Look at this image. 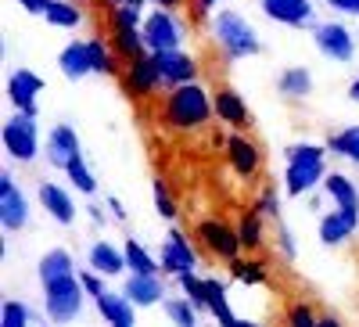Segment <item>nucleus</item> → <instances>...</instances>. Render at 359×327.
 <instances>
[{"label": "nucleus", "instance_id": "obj_1", "mask_svg": "<svg viewBox=\"0 0 359 327\" xmlns=\"http://www.w3.org/2000/svg\"><path fill=\"white\" fill-rule=\"evenodd\" d=\"M212 112H216L212 108V94H208L201 83H180L162 98L158 119H162V126L172 130V133H194V130L208 126Z\"/></svg>", "mask_w": 359, "mask_h": 327}, {"label": "nucleus", "instance_id": "obj_2", "mask_svg": "<svg viewBox=\"0 0 359 327\" xmlns=\"http://www.w3.org/2000/svg\"><path fill=\"white\" fill-rule=\"evenodd\" d=\"M284 155H287V169H284V191L287 194L298 198V194H309L316 184H323L327 147H320V144H291Z\"/></svg>", "mask_w": 359, "mask_h": 327}, {"label": "nucleus", "instance_id": "obj_3", "mask_svg": "<svg viewBox=\"0 0 359 327\" xmlns=\"http://www.w3.org/2000/svg\"><path fill=\"white\" fill-rule=\"evenodd\" d=\"M212 40L216 47L226 54V62H237V58H252L262 51L259 33L252 29V22L237 11H219L212 18Z\"/></svg>", "mask_w": 359, "mask_h": 327}, {"label": "nucleus", "instance_id": "obj_4", "mask_svg": "<svg viewBox=\"0 0 359 327\" xmlns=\"http://www.w3.org/2000/svg\"><path fill=\"white\" fill-rule=\"evenodd\" d=\"M83 281L76 274L69 277H57L50 284H43V309L54 323H72L83 309Z\"/></svg>", "mask_w": 359, "mask_h": 327}, {"label": "nucleus", "instance_id": "obj_5", "mask_svg": "<svg viewBox=\"0 0 359 327\" xmlns=\"http://www.w3.org/2000/svg\"><path fill=\"white\" fill-rule=\"evenodd\" d=\"M140 33H144V44H147V51H151V54H158V51H184L187 25L180 22L172 11L158 8V11H151V15L144 18Z\"/></svg>", "mask_w": 359, "mask_h": 327}, {"label": "nucleus", "instance_id": "obj_6", "mask_svg": "<svg viewBox=\"0 0 359 327\" xmlns=\"http://www.w3.org/2000/svg\"><path fill=\"white\" fill-rule=\"evenodd\" d=\"M118 83H123L126 98H133V101L151 98V94H158L162 86H165V83H162V69H158V62H155L151 51L140 54V58H133V62H126Z\"/></svg>", "mask_w": 359, "mask_h": 327}, {"label": "nucleus", "instance_id": "obj_7", "mask_svg": "<svg viewBox=\"0 0 359 327\" xmlns=\"http://www.w3.org/2000/svg\"><path fill=\"white\" fill-rule=\"evenodd\" d=\"M4 152L8 159L15 162H33L36 152H40V130H36V115H25V112H15L8 123H4Z\"/></svg>", "mask_w": 359, "mask_h": 327}, {"label": "nucleus", "instance_id": "obj_8", "mask_svg": "<svg viewBox=\"0 0 359 327\" xmlns=\"http://www.w3.org/2000/svg\"><path fill=\"white\" fill-rule=\"evenodd\" d=\"M194 241L212 255V259H226L233 262L237 255H241V237H237V230L226 223V220H201L194 227Z\"/></svg>", "mask_w": 359, "mask_h": 327}, {"label": "nucleus", "instance_id": "obj_9", "mask_svg": "<svg viewBox=\"0 0 359 327\" xmlns=\"http://www.w3.org/2000/svg\"><path fill=\"white\" fill-rule=\"evenodd\" d=\"M313 40H316V51L327 58V62L345 65V62L355 58V40H352V33L341 22H320V25H313Z\"/></svg>", "mask_w": 359, "mask_h": 327}, {"label": "nucleus", "instance_id": "obj_10", "mask_svg": "<svg viewBox=\"0 0 359 327\" xmlns=\"http://www.w3.org/2000/svg\"><path fill=\"white\" fill-rule=\"evenodd\" d=\"M226 162L230 169L241 176V180H255V176L262 173V152H259V144L237 130L230 140H226Z\"/></svg>", "mask_w": 359, "mask_h": 327}, {"label": "nucleus", "instance_id": "obj_11", "mask_svg": "<svg viewBox=\"0 0 359 327\" xmlns=\"http://www.w3.org/2000/svg\"><path fill=\"white\" fill-rule=\"evenodd\" d=\"M0 223L4 230H22L29 223V205H25V194L18 191L15 176L11 173H0Z\"/></svg>", "mask_w": 359, "mask_h": 327}, {"label": "nucleus", "instance_id": "obj_12", "mask_svg": "<svg viewBox=\"0 0 359 327\" xmlns=\"http://www.w3.org/2000/svg\"><path fill=\"white\" fill-rule=\"evenodd\" d=\"M212 108H216V119H223L226 126L248 133V126H252V112H248L245 98L237 94L233 86H226V83L216 86V91H212Z\"/></svg>", "mask_w": 359, "mask_h": 327}, {"label": "nucleus", "instance_id": "obj_13", "mask_svg": "<svg viewBox=\"0 0 359 327\" xmlns=\"http://www.w3.org/2000/svg\"><path fill=\"white\" fill-rule=\"evenodd\" d=\"M155 62L162 69L165 91H172L180 83H198V58H191L187 51H158Z\"/></svg>", "mask_w": 359, "mask_h": 327}, {"label": "nucleus", "instance_id": "obj_14", "mask_svg": "<svg viewBox=\"0 0 359 327\" xmlns=\"http://www.w3.org/2000/svg\"><path fill=\"white\" fill-rule=\"evenodd\" d=\"M266 18H273L280 25H291V29H302V25H313L316 22V11H313V0H259Z\"/></svg>", "mask_w": 359, "mask_h": 327}, {"label": "nucleus", "instance_id": "obj_15", "mask_svg": "<svg viewBox=\"0 0 359 327\" xmlns=\"http://www.w3.org/2000/svg\"><path fill=\"white\" fill-rule=\"evenodd\" d=\"M43 91V79L29 69H15L8 79V101L15 105V112L36 115V94Z\"/></svg>", "mask_w": 359, "mask_h": 327}, {"label": "nucleus", "instance_id": "obj_16", "mask_svg": "<svg viewBox=\"0 0 359 327\" xmlns=\"http://www.w3.org/2000/svg\"><path fill=\"white\" fill-rule=\"evenodd\" d=\"M79 155H83V147H79V137H76V130L69 123L54 126L47 133V162L54 169H69V162L79 159Z\"/></svg>", "mask_w": 359, "mask_h": 327}, {"label": "nucleus", "instance_id": "obj_17", "mask_svg": "<svg viewBox=\"0 0 359 327\" xmlns=\"http://www.w3.org/2000/svg\"><path fill=\"white\" fill-rule=\"evenodd\" d=\"M158 262H162V270H165V274H176V277H180V274H187V270H194V248L187 245V237L180 234V230H169Z\"/></svg>", "mask_w": 359, "mask_h": 327}, {"label": "nucleus", "instance_id": "obj_18", "mask_svg": "<svg viewBox=\"0 0 359 327\" xmlns=\"http://www.w3.org/2000/svg\"><path fill=\"white\" fill-rule=\"evenodd\" d=\"M40 205H43V213H50V220H54V223H62V227H72V223H76V205H72V194H69L62 184L43 180V184H40Z\"/></svg>", "mask_w": 359, "mask_h": 327}, {"label": "nucleus", "instance_id": "obj_19", "mask_svg": "<svg viewBox=\"0 0 359 327\" xmlns=\"http://www.w3.org/2000/svg\"><path fill=\"white\" fill-rule=\"evenodd\" d=\"M355 227H359V209H341L338 205L334 213H327L320 220V241L323 245H341L345 237L355 234Z\"/></svg>", "mask_w": 359, "mask_h": 327}, {"label": "nucleus", "instance_id": "obj_20", "mask_svg": "<svg viewBox=\"0 0 359 327\" xmlns=\"http://www.w3.org/2000/svg\"><path fill=\"white\" fill-rule=\"evenodd\" d=\"M57 69H62L69 79H83L94 72V58H90V44L86 40H76L69 47H62V54H57Z\"/></svg>", "mask_w": 359, "mask_h": 327}, {"label": "nucleus", "instance_id": "obj_21", "mask_svg": "<svg viewBox=\"0 0 359 327\" xmlns=\"http://www.w3.org/2000/svg\"><path fill=\"white\" fill-rule=\"evenodd\" d=\"M123 295H126L133 306H155L158 299H165V288H162V281L155 274H133L126 281V291Z\"/></svg>", "mask_w": 359, "mask_h": 327}, {"label": "nucleus", "instance_id": "obj_22", "mask_svg": "<svg viewBox=\"0 0 359 327\" xmlns=\"http://www.w3.org/2000/svg\"><path fill=\"white\" fill-rule=\"evenodd\" d=\"M90 270H97L104 277L123 274L126 270V252L111 248L108 241H94V245H90Z\"/></svg>", "mask_w": 359, "mask_h": 327}, {"label": "nucleus", "instance_id": "obj_23", "mask_svg": "<svg viewBox=\"0 0 359 327\" xmlns=\"http://www.w3.org/2000/svg\"><path fill=\"white\" fill-rule=\"evenodd\" d=\"M237 237H241V248L248 255L252 252H262V245H266V220L255 209H245L241 220H237Z\"/></svg>", "mask_w": 359, "mask_h": 327}, {"label": "nucleus", "instance_id": "obj_24", "mask_svg": "<svg viewBox=\"0 0 359 327\" xmlns=\"http://www.w3.org/2000/svg\"><path fill=\"white\" fill-rule=\"evenodd\" d=\"M108 44L118 58H123V65L133 62V58H140V54H147V44H144L140 29H108Z\"/></svg>", "mask_w": 359, "mask_h": 327}, {"label": "nucleus", "instance_id": "obj_25", "mask_svg": "<svg viewBox=\"0 0 359 327\" xmlns=\"http://www.w3.org/2000/svg\"><path fill=\"white\" fill-rule=\"evenodd\" d=\"M94 302H97L101 316H104L111 327H133V302L126 299V295H111V291H104L101 299H94Z\"/></svg>", "mask_w": 359, "mask_h": 327}, {"label": "nucleus", "instance_id": "obj_26", "mask_svg": "<svg viewBox=\"0 0 359 327\" xmlns=\"http://www.w3.org/2000/svg\"><path fill=\"white\" fill-rule=\"evenodd\" d=\"M277 91H280L287 101H302V98H309V94H313V76H309V69H302V65L284 69L280 79H277Z\"/></svg>", "mask_w": 359, "mask_h": 327}, {"label": "nucleus", "instance_id": "obj_27", "mask_svg": "<svg viewBox=\"0 0 359 327\" xmlns=\"http://www.w3.org/2000/svg\"><path fill=\"white\" fill-rule=\"evenodd\" d=\"M323 191H327V198H331L334 205H341V209H359V191H355V184L348 180L345 173H327L323 176Z\"/></svg>", "mask_w": 359, "mask_h": 327}, {"label": "nucleus", "instance_id": "obj_28", "mask_svg": "<svg viewBox=\"0 0 359 327\" xmlns=\"http://www.w3.org/2000/svg\"><path fill=\"white\" fill-rule=\"evenodd\" d=\"M327 152L338 155V159H348V162H359V126H345L338 133L327 137Z\"/></svg>", "mask_w": 359, "mask_h": 327}, {"label": "nucleus", "instance_id": "obj_29", "mask_svg": "<svg viewBox=\"0 0 359 327\" xmlns=\"http://www.w3.org/2000/svg\"><path fill=\"white\" fill-rule=\"evenodd\" d=\"M69 274H72V255L65 248H54V252H47L40 259V281L43 284H50L57 277H69Z\"/></svg>", "mask_w": 359, "mask_h": 327}, {"label": "nucleus", "instance_id": "obj_30", "mask_svg": "<svg viewBox=\"0 0 359 327\" xmlns=\"http://www.w3.org/2000/svg\"><path fill=\"white\" fill-rule=\"evenodd\" d=\"M205 288H208V309H212V316L219 320V327H230L237 316L230 313V302H226V288H223L216 277H205Z\"/></svg>", "mask_w": 359, "mask_h": 327}, {"label": "nucleus", "instance_id": "obj_31", "mask_svg": "<svg viewBox=\"0 0 359 327\" xmlns=\"http://www.w3.org/2000/svg\"><path fill=\"white\" fill-rule=\"evenodd\" d=\"M43 18H47L50 25H57V29H76V25L83 22V8L72 4V0H54Z\"/></svg>", "mask_w": 359, "mask_h": 327}, {"label": "nucleus", "instance_id": "obj_32", "mask_svg": "<svg viewBox=\"0 0 359 327\" xmlns=\"http://www.w3.org/2000/svg\"><path fill=\"white\" fill-rule=\"evenodd\" d=\"M230 277L241 281V284H262V281H269V270H266L262 259H233Z\"/></svg>", "mask_w": 359, "mask_h": 327}, {"label": "nucleus", "instance_id": "obj_33", "mask_svg": "<svg viewBox=\"0 0 359 327\" xmlns=\"http://www.w3.org/2000/svg\"><path fill=\"white\" fill-rule=\"evenodd\" d=\"M123 252H126V266L133 274H158V262L151 259V252H147L140 241H133V237H126V245H123Z\"/></svg>", "mask_w": 359, "mask_h": 327}, {"label": "nucleus", "instance_id": "obj_34", "mask_svg": "<svg viewBox=\"0 0 359 327\" xmlns=\"http://www.w3.org/2000/svg\"><path fill=\"white\" fill-rule=\"evenodd\" d=\"M151 194H155V209H158L162 220H176L180 216V205H176V198H172V191H169V184L162 180V176H155Z\"/></svg>", "mask_w": 359, "mask_h": 327}, {"label": "nucleus", "instance_id": "obj_35", "mask_svg": "<svg viewBox=\"0 0 359 327\" xmlns=\"http://www.w3.org/2000/svg\"><path fill=\"white\" fill-rule=\"evenodd\" d=\"M65 173H69V180H72V187H76V191H83V194H94V191H97V180H94V173L86 169L83 155H79V159H72Z\"/></svg>", "mask_w": 359, "mask_h": 327}, {"label": "nucleus", "instance_id": "obj_36", "mask_svg": "<svg viewBox=\"0 0 359 327\" xmlns=\"http://www.w3.org/2000/svg\"><path fill=\"white\" fill-rule=\"evenodd\" d=\"M180 284H184V291H187V299L194 302V309H208V288H205V281L194 270L180 274Z\"/></svg>", "mask_w": 359, "mask_h": 327}, {"label": "nucleus", "instance_id": "obj_37", "mask_svg": "<svg viewBox=\"0 0 359 327\" xmlns=\"http://www.w3.org/2000/svg\"><path fill=\"white\" fill-rule=\"evenodd\" d=\"M316 323H320V316L306 302H291L284 309V320H280V327H316Z\"/></svg>", "mask_w": 359, "mask_h": 327}, {"label": "nucleus", "instance_id": "obj_38", "mask_svg": "<svg viewBox=\"0 0 359 327\" xmlns=\"http://www.w3.org/2000/svg\"><path fill=\"white\" fill-rule=\"evenodd\" d=\"M165 313L176 327H198V316H194V302H184V299H165Z\"/></svg>", "mask_w": 359, "mask_h": 327}, {"label": "nucleus", "instance_id": "obj_39", "mask_svg": "<svg viewBox=\"0 0 359 327\" xmlns=\"http://www.w3.org/2000/svg\"><path fill=\"white\" fill-rule=\"evenodd\" d=\"M252 209H255L262 220H277V216H280V198H277V191H273V187H262Z\"/></svg>", "mask_w": 359, "mask_h": 327}, {"label": "nucleus", "instance_id": "obj_40", "mask_svg": "<svg viewBox=\"0 0 359 327\" xmlns=\"http://www.w3.org/2000/svg\"><path fill=\"white\" fill-rule=\"evenodd\" d=\"M29 323V313H25V306L22 302H4V327H25Z\"/></svg>", "mask_w": 359, "mask_h": 327}, {"label": "nucleus", "instance_id": "obj_41", "mask_svg": "<svg viewBox=\"0 0 359 327\" xmlns=\"http://www.w3.org/2000/svg\"><path fill=\"white\" fill-rule=\"evenodd\" d=\"M216 4H223V0H191L187 8H191V18H194V22H205L208 11H212Z\"/></svg>", "mask_w": 359, "mask_h": 327}, {"label": "nucleus", "instance_id": "obj_42", "mask_svg": "<svg viewBox=\"0 0 359 327\" xmlns=\"http://www.w3.org/2000/svg\"><path fill=\"white\" fill-rule=\"evenodd\" d=\"M79 281H83V288L94 295V299H101V295H104V284H101L97 274H90V270H86V274H79Z\"/></svg>", "mask_w": 359, "mask_h": 327}, {"label": "nucleus", "instance_id": "obj_43", "mask_svg": "<svg viewBox=\"0 0 359 327\" xmlns=\"http://www.w3.org/2000/svg\"><path fill=\"white\" fill-rule=\"evenodd\" d=\"M18 8H25L29 15H47V8L54 4V0H15Z\"/></svg>", "mask_w": 359, "mask_h": 327}, {"label": "nucleus", "instance_id": "obj_44", "mask_svg": "<svg viewBox=\"0 0 359 327\" xmlns=\"http://www.w3.org/2000/svg\"><path fill=\"white\" fill-rule=\"evenodd\" d=\"M327 4L341 15H359V0H327Z\"/></svg>", "mask_w": 359, "mask_h": 327}, {"label": "nucleus", "instance_id": "obj_45", "mask_svg": "<svg viewBox=\"0 0 359 327\" xmlns=\"http://www.w3.org/2000/svg\"><path fill=\"white\" fill-rule=\"evenodd\" d=\"M277 241H280V252H284V255H294V245H291V234H287L284 227L277 230Z\"/></svg>", "mask_w": 359, "mask_h": 327}, {"label": "nucleus", "instance_id": "obj_46", "mask_svg": "<svg viewBox=\"0 0 359 327\" xmlns=\"http://www.w3.org/2000/svg\"><path fill=\"white\" fill-rule=\"evenodd\" d=\"M155 8H165V11H180V8H187L191 0H151Z\"/></svg>", "mask_w": 359, "mask_h": 327}, {"label": "nucleus", "instance_id": "obj_47", "mask_svg": "<svg viewBox=\"0 0 359 327\" xmlns=\"http://www.w3.org/2000/svg\"><path fill=\"white\" fill-rule=\"evenodd\" d=\"M108 209L115 213V220H123L126 213H123V201H118V198H108Z\"/></svg>", "mask_w": 359, "mask_h": 327}, {"label": "nucleus", "instance_id": "obj_48", "mask_svg": "<svg viewBox=\"0 0 359 327\" xmlns=\"http://www.w3.org/2000/svg\"><path fill=\"white\" fill-rule=\"evenodd\" d=\"M348 101H355V105H359V76L348 83Z\"/></svg>", "mask_w": 359, "mask_h": 327}, {"label": "nucleus", "instance_id": "obj_49", "mask_svg": "<svg viewBox=\"0 0 359 327\" xmlns=\"http://www.w3.org/2000/svg\"><path fill=\"white\" fill-rule=\"evenodd\" d=\"M316 327H341V323H338L334 316H320V323H316Z\"/></svg>", "mask_w": 359, "mask_h": 327}, {"label": "nucleus", "instance_id": "obj_50", "mask_svg": "<svg viewBox=\"0 0 359 327\" xmlns=\"http://www.w3.org/2000/svg\"><path fill=\"white\" fill-rule=\"evenodd\" d=\"M230 327H255V323H248V320H233Z\"/></svg>", "mask_w": 359, "mask_h": 327}, {"label": "nucleus", "instance_id": "obj_51", "mask_svg": "<svg viewBox=\"0 0 359 327\" xmlns=\"http://www.w3.org/2000/svg\"><path fill=\"white\" fill-rule=\"evenodd\" d=\"M111 4H130V0H111Z\"/></svg>", "mask_w": 359, "mask_h": 327}]
</instances>
